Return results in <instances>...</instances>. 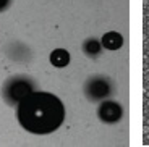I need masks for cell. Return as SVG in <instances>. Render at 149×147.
Masks as SVG:
<instances>
[{
    "label": "cell",
    "instance_id": "3957f363",
    "mask_svg": "<svg viewBox=\"0 0 149 147\" xmlns=\"http://www.w3.org/2000/svg\"><path fill=\"white\" fill-rule=\"evenodd\" d=\"M84 92L91 100H101L110 94V83L104 78H91L84 86Z\"/></svg>",
    "mask_w": 149,
    "mask_h": 147
},
{
    "label": "cell",
    "instance_id": "6da1fadb",
    "mask_svg": "<svg viewBox=\"0 0 149 147\" xmlns=\"http://www.w3.org/2000/svg\"><path fill=\"white\" fill-rule=\"evenodd\" d=\"M18 121L33 134L54 132L63 123L65 108L58 97L49 92H31L18 103Z\"/></svg>",
    "mask_w": 149,
    "mask_h": 147
},
{
    "label": "cell",
    "instance_id": "52a82bcc",
    "mask_svg": "<svg viewBox=\"0 0 149 147\" xmlns=\"http://www.w3.org/2000/svg\"><path fill=\"white\" fill-rule=\"evenodd\" d=\"M83 50H84L86 55L89 57H96L101 53L102 50V44L97 39H88V41L84 42V45H83Z\"/></svg>",
    "mask_w": 149,
    "mask_h": 147
},
{
    "label": "cell",
    "instance_id": "ba28073f",
    "mask_svg": "<svg viewBox=\"0 0 149 147\" xmlns=\"http://www.w3.org/2000/svg\"><path fill=\"white\" fill-rule=\"evenodd\" d=\"M10 2H11V0H0V11H3L5 8H8Z\"/></svg>",
    "mask_w": 149,
    "mask_h": 147
},
{
    "label": "cell",
    "instance_id": "5b68a950",
    "mask_svg": "<svg viewBox=\"0 0 149 147\" xmlns=\"http://www.w3.org/2000/svg\"><path fill=\"white\" fill-rule=\"evenodd\" d=\"M102 47H105L107 50H118L123 45V36L120 33L115 31H110V33H105L101 39Z\"/></svg>",
    "mask_w": 149,
    "mask_h": 147
},
{
    "label": "cell",
    "instance_id": "8992f818",
    "mask_svg": "<svg viewBox=\"0 0 149 147\" xmlns=\"http://www.w3.org/2000/svg\"><path fill=\"white\" fill-rule=\"evenodd\" d=\"M50 63L55 68H65L70 63V53L65 49H55L50 53Z\"/></svg>",
    "mask_w": 149,
    "mask_h": 147
},
{
    "label": "cell",
    "instance_id": "277c9868",
    "mask_svg": "<svg viewBox=\"0 0 149 147\" xmlns=\"http://www.w3.org/2000/svg\"><path fill=\"white\" fill-rule=\"evenodd\" d=\"M97 115H99V118L105 123H115L122 118L123 110L117 102L109 100V102H102L101 103L99 110H97Z\"/></svg>",
    "mask_w": 149,
    "mask_h": 147
},
{
    "label": "cell",
    "instance_id": "7a4b0ae2",
    "mask_svg": "<svg viewBox=\"0 0 149 147\" xmlns=\"http://www.w3.org/2000/svg\"><path fill=\"white\" fill-rule=\"evenodd\" d=\"M31 92H34V86L31 81L24 79V78H15L7 81L3 87V97L8 103L11 105H18L26 96H29Z\"/></svg>",
    "mask_w": 149,
    "mask_h": 147
}]
</instances>
